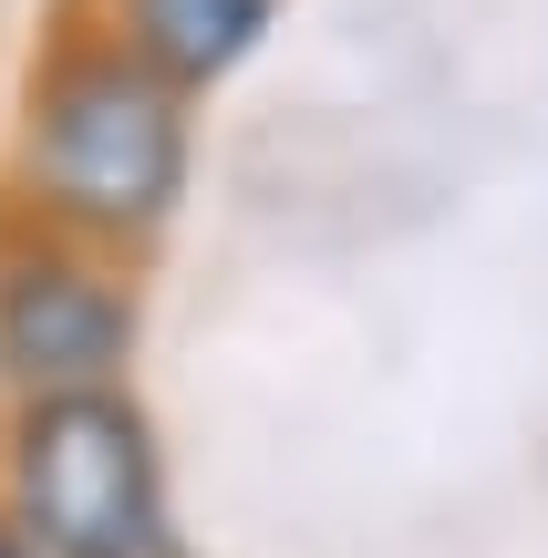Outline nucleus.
<instances>
[{
    "instance_id": "obj_2",
    "label": "nucleus",
    "mask_w": 548,
    "mask_h": 558,
    "mask_svg": "<svg viewBox=\"0 0 548 558\" xmlns=\"http://www.w3.org/2000/svg\"><path fill=\"white\" fill-rule=\"evenodd\" d=\"M0 527L32 558H186L145 393L0 414Z\"/></svg>"
},
{
    "instance_id": "obj_5",
    "label": "nucleus",
    "mask_w": 548,
    "mask_h": 558,
    "mask_svg": "<svg viewBox=\"0 0 548 558\" xmlns=\"http://www.w3.org/2000/svg\"><path fill=\"white\" fill-rule=\"evenodd\" d=\"M0 558H32V548H21V538H11V527H0Z\"/></svg>"
},
{
    "instance_id": "obj_3",
    "label": "nucleus",
    "mask_w": 548,
    "mask_h": 558,
    "mask_svg": "<svg viewBox=\"0 0 548 558\" xmlns=\"http://www.w3.org/2000/svg\"><path fill=\"white\" fill-rule=\"evenodd\" d=\"M145 290L135 259L0 218V414L73 393H135Z\"/></svg>"
},
{
    "instance_id": "obj_1",
    "label": "nucleus",
    "mask_w": 548,
    "mask_h": 558,
    "mask_svg": "<svg viewBox=\"0 0 548 558\" xmlns=\"http://www.w3.org/2000/svg\"><path fill=\"white\" fill-rule=\"evenodd\" d=\"M197 186V94L124 52L83 0L41 21L11 83V156H0V218L52 228L103 259H145Z\"/></svg>"
},
{
    "instance_id": "obj_4",
    "label": "nucleus",
    "mask_w": 548,
    "mask_h": 558,
    "mask_svg": "<svg viewBox=\"0 0 548 558\" xmlns=\"http://www.w3.org/2000/svg\"><path fill=\"white\" fill-rule=\"evenodd\" d=\"M83 11H94L124 52H145L166 83H176V94L207 104L269 32H280L290 0H83Z\"/></svg>"
}]
</instances>
